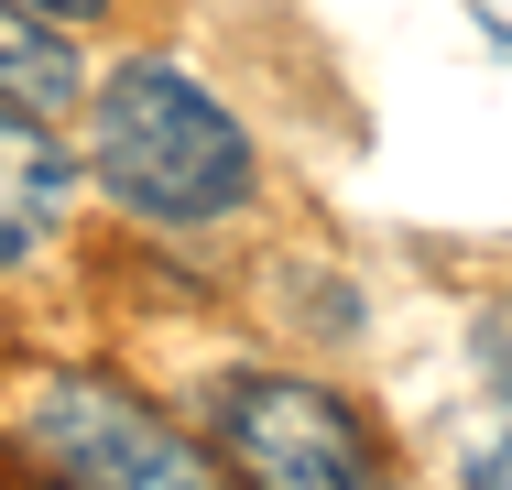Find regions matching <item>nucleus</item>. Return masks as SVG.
Returning <instances> with one entry per match:
<instances>
[{
    "label": "nucleus",
    "mask_w": 512,
    "mask_h": 490,
    "mask_svg": "<svg viewBox=\"0 0 512 490\" xmlns=\"http://www.w3.org/2000/svg\"><path fill=\"white\" fill-rule=\"evenodd\" d=\"M469 480H502V490H512V436H502V447H480V469H469Z\"/></svg>",
    "instance_id": "nucleus-7"
},
{
    "label": "nucleus",
    "mask_w": 512,
    "mask_h": 490,
    "mask_svg": "<svg viewBox=\"0 0 512 490\" xmlns=\"http://www.w3.org/2000/svg\"><path fill=\"white\" fill-rule=\"evenodd\" d=\"M469 349H480V371H491V382L512 392V294H491V305H480V327H469Z\"/></svg>",
    "instance_id": "nucleus-6"
},
{
    "label": "nucleus",
    "mask_w": 512,
    "mask_h": 490,
    "mask_svg": "<svg viewBox=\"0 0 512 490\" xmlns=\"http://www.w3.org/2000/svg\"><path fill=\"white\" fill-rule=\"evenodd\" d=\"M207 447L262 490H371L382 447L349 414V392L295 382V371H218L207 382Z\"/></svg>",
    "instance_id": "nucleus-2"
},
{
    "label": "nucleus",
    "mask_w": 512,
    "mask_h": 490,
    "mask_svg": "<svg viewBox=\"0 0 512 490\" xmlns=\"http://www.w3.org/2000/svg\"><path fill=\"white\" fill-rule=\"evenodd\" d=\"M22 436H33V458H55L66 480H99V490H197L207 480L197 436H175L153 403H131L120 382H88V371L33 392Z\"/></svg>",
    "instance_id": "nucleus-3"
},
{
    "label": "nucleus",
    "mask_w": 512,
    "mask_h": 490,
    "mask_svg": "<svg viewBox=\"0 0 512 490\" xmlns=\"http://www.w3.org/2000/svg\"><path fill=\"white\" fill-rule=\"evenodd\" d=\"M66 196H77V164L55 153V131L0 98V262H33L66 229Z\"/></svg>",
    "instance_id": "nucleus-4"
},
{
    "label": "nucleus",
    "mask_w": 512,
    "mask_h": 490,
    "mask_svg": "<svg viewBox=\"0 0 512 490\" xmlns=\"http://www.w3.org/2000/svg\"><path fill=\"white\" fill-rule=\"evenodd\" d=\"M0 98L33 109V120H55V109L77 98V44H66V22L33 11V0H0Z\"/></svg>",
    "instance_id": "nucleus-5"
},
{
    "label": "nucleus",
    "mask_w": 512,
    "mask_h": 490,
    "mask_svg": "<svg viewBox=\"0 0 512 490\" xmlns=\"http://www.w3.org/2000/svg\"><path fill=\"white\" fill-rule=\"evenodd\" d=\"M33 11H55V22H99L109 0H33Z\"/></svg>",
    "instance_id": "nucleus-8"
},
{
    "label": "nucleus",
    "mask_w": 512,
    "mask_h": 490,
    "mask_svg": "<svg viewBox=\"0 0 512 490\" xmlns=\"http://www.w3.org/2000/svg\"><path fill=\"white\" fill-rule=\"evenodd\" d=\"M88 164L153 229H207V218L251 207V131L186 66H153V55H131L88 98Z\"/></svg>",
    "instance_id": "nucleus-1"
}]
</instances>
